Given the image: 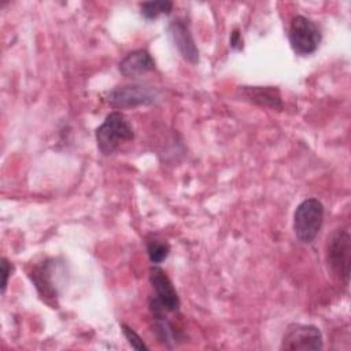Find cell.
<instances>
[{"instance_id": "obj_8", "label": "cell", "mask_w": 351, "mask_h": 351, "mask_svg": "<svg viewBox=\"0 0 351 351\" xmlns=\"http://www.w3.org/2000/svg\"><path fill=\"white\" fill-rule=\"evenodd\" d=\"M167 33L173 45L180 52V55L189 63L196 64L199 60V51L189 32L188 23L184 19L177 18L169 23Z\"/></svg>"}, {"instance_id": "obj_10", "label": "cell", "mask_w": 351, "mask_h": 351, "mask_svg": "<svg viewBox=\"0 0 351 351\" xmlns=\"http://www.w3.org/2000/svg\"><path fill=\"white\" fill-rule=\"evenodd\" d=\"M52 276H53V261L51 259L36 266L29 274L40 296L45 299L47 303H51V300H56L58 298V291H56V285Z\"/></svg>"}, {"instance_id": "obj_9", "label": "cell", "mask_w": 351, "mask_h": 351, "mask_svg": "<svg viewBox=\"0 0 351 351\" xmlns=\"http://www.w3.org/2000/svg\"><path fill=\"white\" fill-rule=\"evenodd\" d=\"M239 95L248 103L270 110H282V97L276 86H239Z\"/></svg>"}, {"instance_id": "obj_4", "label": "cell", "mask_w": 351, "mask_h": 351, "mask_svg": "<svg viewBox=\"0 0 351 351\" xmlns=\"http://www.w3.org/2000/svg\"><path fill=\"white\" fill-rule=\"evenodd\" d=\"M159 100H160L159 90L147 84L122 85L106 93V101L115 108H133L138 106H151Z\"/></svg>"}, {"instance_id": "obj_3", "label": "cell", "mask_w": 351, "mask_h": 351, "mask_svg": "<svg viewBox=\"0 0 351 351\" xmlns=\"http://www.w3.org/2000/svg\"><path fill=\"white\" fill-rule=\"evenodd\" d=\"M324 206L315 197L304 199L293 213V230L300 243L310 244L321 230Z\"/></svg>"}, {"instance_id": "obj_7", "label": "cell", "mask_w": 351, "mask_h": 351, "mask_svg": "<svg viewBox=\"0 0 351 351\" xmlns=\"http://www.w3.org/2000/svg\"><path fill=\"white\" fill-rule=\"evenodd\" d=\"M149 281L155 292V296L151 298L149 304L159 307L165 313L177 311L180 307V298L166 273L160 267L152 266L149 269Z\"/></svg>"}, {"instance_id": "obj_1", "label": "cell", "mask_w": 351, "mask_h": 351, "mask_svg": "<svg viewBox=\"0 0 351 351\" xmlns=\"http://www.w3.org/2000/svg\"><path fill=\"white\" fill-rule=\"evenodd\" d=\"M134 132L129 121L119 111L110 112L96 129L97 148L103 155L112 154L123 141L133 140Z\"/></svg>"}, {"instance_id": "obj_2", "label": "cell", "mask_w": 351, "mask_h": 351, "mask_svg": "<svg viewBox=\"0 0 351 351\" xmlns=\"http://www.w3.org/2000/svg\"><path fill=\"white\" fill-rule=\"evenodd\" d=\"M325 258L330 273L347 284L351 261V237L347 230L336 229L328 236Z\"/></svg>"}, {"instance_id": "obj_6", "label": "cell", "mask_w": 351, "mask_h": 351, "mask_svg": "<svg viewBox=\"0 0 351 351\" xmlns=\"http://www.w3.org/2000/svg\"><path fill=\"white\" fill-rule=\"evenodd\" d=\"M324 347L322 333L315 325L291 324L281 340V350H321Z\"/></svg>"}, {"instance_id": "obj_12", "label": "cell", "mask_w": 351, "mask_h": 351, "mask_svg": "<svg viewBox=\"0 0 351 351\" xmlns=\"http://www.w3.org/2000/svg\"><path fill=\"white\" fill-rule=\"evenodd\" d=\"M173 8V3L169 0H158V1H145L141 4V15L151 21L158 18L159 15L170 14Z\"/></svg>"}, {"instance_id": "obj_15", "label": "cell", "mask_w": 351, "mask_h": 351, "mask_svg": "<svg viewBox=\"0 0 351 351\" xmlns=\"http://www.w3.org/2000/svg\"><path fill=\"white\" fill-rule=\"evenodd\" d=\"M11 270H12L11 263H10L5 258H1V274H3L1 293L5 292V288H7V284H8V277H10V274H11Z\"/></svg>"}, {"instance_id": "obj_13", "label": "cell", "mask_w": 351, "mask_h": 351, "mask_svg": "<svg viewBox=\"0 0 351 351\" xmlns=\"http://www.w3.org/2000/svg\"><path fill=\"white\" fill-rule=\"evenodd\" d=\"M169 252H170V245L166 241L155 237L147 240V254L149 261L154 265L162 263L169 256Z\"/></svg>"}, {"instance_id": "obj_16", "label": "cell", "mask_w": 351, "mask_h": 351, "mask_svg": "<svg viewBox=\"0 0 351 351\" xmlns=\"http://www.w3.org/2000/svg\"><path fill=\"white\" fill-rule=\"evenodd\" d=\"M230 47L234 49H240L243 47V40H241V36L237 29L233 30L230 34Z\"/></svg>"}, {"instance_id": "obj_5", "label": "cell", "mask_w": 351, "mask_h": 351, "mask_svg": "<svg viewBox=\"0 0 351 351\" xmlns=\"http://www.w3.org/2000/svg\"><path fill=\"white\" fill-rule=\"evenodd\" d=\"M288 40L296 55L306 56L317 51L322 40V34L314 21L303 15H296L291 21Z\"/></svg>"}, {"instance_id": "obj_11", "label": "cell", "mask_w": 351, "mask_h": 351, "mask_svg": "<svg viewBox=\"0 0 351 351\" xmlns=\"http://www.w3.org/2000/svg\"><path fill=\"white\" fill-rule=\"evenodd\" d=\"M155 69V60L145 49L129 52L118 64V70L125 77H138Z\"/></svg>"}, {"instance_id": "obj_14", "label": "cell", "mask_w": 351, "mask_h": 351, "mask_svg": "<svg viewBox=\"0 0 351 351\" xmlns=\"http://www.w3.org/2000/svg\"><path fill=\"white\" fill-rule=\"evenodd\" d=\"M121 328H122V333H123V336L126 337L128 343H129L134 350H148V346L143 341V339H141L130 326H128L126 324H122Z\"/></svg>"}]
</instances>
